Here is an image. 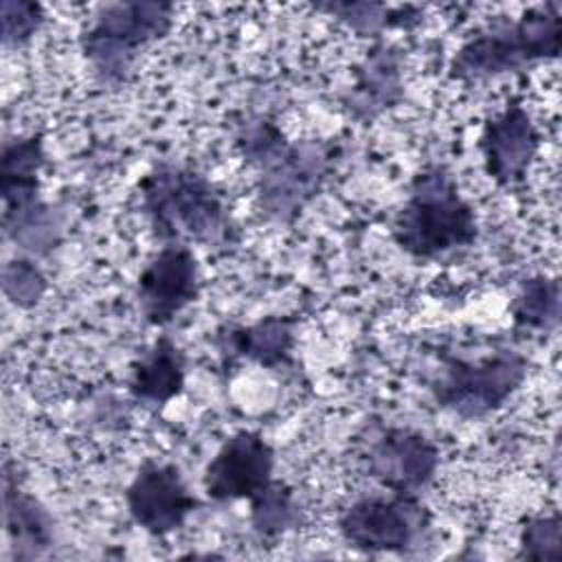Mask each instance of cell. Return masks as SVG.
<instances>
[{"label":"cell","mask_w":562,"mask_h":562,"mask_svg":"<svg viewBox=\"0 0 562 562\" xmlns=\"http://www.w3.org/2000/svg\"><path fill=\"white\" fill-rule=\"evenodd\" d=\"M235 147L257 173L259 215L274 224H292L301 215L340 156V147L329 140H290L266 114H252L237 125Z\"/></svg>","instance_id":"1"},{"label":"cell","mask_w":562,"mask_h":562,"mask_svg":"<svg viewBox=\"0 0 562 562\" xmlns=\"http://www.w3.org/2000/svg\"><path fill=\"white\" fill-rule=\"evenodd\" d=\"M138 195L140 211L160 244L222 246L231 239L235 226L222 191L189 165L154 162L138 180Z\"/></svg>","instance_id":"2"},{"label":"cell","mask_w":562,"mask_h":562,"mask_svg":"<svg viewBox=\"0 0 562 562\" xmlns=\"http://www.w3.org/2000/svg\"><path fill=\"white\" fill-rule=\"evenodd\" d=\"M562 50V7L540 2L518 18H501L472 31L448 64L450 79L483 83L555 61Z\"/></svg>","instance_id":"3"},{"label":"cell","mask_w":562,"mask_h":562,"mask_svg":"<svg viewBox=\"0 0 562 562\" xmlns=\"http://www.w3.org/2000/svg\"><path fill=\"white\" fill-rule=\"evenodd\" d=\"M391 237L417 261L441 259L476 241V213L448 167L428 165L413 176L404 204L393 217Z\"/></svg>","instance_id":"4"},{"label":"cell","mask_w":562,"mask_h":562,"mask_svg":"<svg viewBox=\"0 0 562 562\" xmlns=\"http://www.w3.org/2000/svg\"><path fill=\"white\" fill-rule=\"evenodd\" d=\"M46 165L44 134H18L0 147L2 235L29 257L48 255L64 235V213L40 191V171Z\"/></svg>","instance_id":"5"},{"label":"cell","mask_w":562,"mask_h":562,"mask_svg":"<svg viewBox=\"0 0 562 562\" xmlns=\"http://www.w3.org/2000/svg\"><path fill=\"white\" fill-rule=\"evenodd\" d=\"M176 7L165 0H123L99 4L79 35V48L92 77L103 88L125 86L140 55L162 42L176 22Z\"/></svg>","instance_id":"6"},{"label":"cell","mask_w":562,"mask_h":562,"mask_svg":"<svg viewBox=\"0 0 562 562\" xmlns=\"http://www.w3.org/2000/svg\"><path fill=\"white\" fill-rule=\"evenodd\" d=\"M529 360L516 349H496L481 358H446L430 384L439 408L465 422L485 419L503 408L525 384Z\"/></svg>","instance_id":"7"},{"label":"cell","mask_w":562,"mask_h":562,"mask_svg":"<svg viewBox=\"0 0 562 562\" xmlns=\"http://www.w3.org/2000/svg\"><path fill=\"white\" fill-rule=\"evenodd\" d=\"M336 525L345 544L360 553L408 555L428 542L432 516L422 496L386 492L351 501Z\"/></svg>","instance_id":"8"},{"label":"cell","mask_w":562,"mask_h":562,"mask_svg":"<svg viewBox=\"0 0 562 562\" xmlns=\"http://www.w3.org/2000/svg\"><path fill=\"white\" fill-rule=\"evenodd\" d=\"M200 263L184 241L162 244L136 279V305L151 327L169 325L200 296Z\"/></svg>","instance_id":"9"},{"label":"cell","mask_w":562,"mask_h":562,"mask_svg":"<svg viewBox=\"0 0 562 562\" xmlns=\"http://www.w3.org/2000/svg\"><path fill=\"white\" fill-rule=\"evenodd\" d=\"M123 498L132 522L154 538H165L182 529L187 518L200 507L180 468L156 459H145L138 465Z\"/></svg>","instance_id":"10"},{"label":"cell","mask_w":562,"mask_h":562,"mask_svg":"<svg viewBox=\"0 0 562 562\" xmlns=\"http://www.w3.org/2000/svg\"><path fill=\"white\" fill-rule=\"evenodd\" d=\"M439 448L415 428L386 426L369 441L364 463L371 479L395 494L422 496L439 470Z\"/></svg>","instance_id":"11"},{"label":"cell","mask_w":562,"mask_h":562,"mask_svg":"<svg viewBox=\"0 0 562 562\" xmlns=\"http://www.w3.org/2000/svg\"><path fill=\"white\" fill-rule=\"evenodd\" d=\"M277 452L259 430H237L204 468L202 487L213 503L255 498L274 479Z\"/></svg>","instance_id":"12"},{"label":"cell","mask_w":562,"mask_h":562,"mask_svg":"<svg viewBox=\"0 0 562 562\" xmlns=\"http://www.w3.org/2000/svg\"><path fill=\"white\" fill-rule=\"evenodd\" d=\"M542 134L520 99L512 97L498 112L483 121L479 151L487 178L501 189L525 182L538 158Z\"/></svg>","instance_id":"13"},{"label":"cell","mask_w":562,"mask_h":562,"mask_svg":"<svg viewBox=\"0 0 562 562\" xmlns=\"http://www.w3.org/2000/svg\"><path fill=\"white\" fill-rule=\"evenodd\" d=\"M404 99L402 50L386 42L373 40L364 59L353 70L351 86L342 92V110L358 123L369 125Z\"/></svg>","instance_id":"14"},{"label":"cell","mask_w":562,"mask_h":562,"mask_svg":"<svg viewBox=\"0 0 562 562\" xmlns=\"http://www.w3.org/2000/svg\"><path fill=\"white\" fill-rule=\"evenodd\" d=\"M2 522L7 536V558L35 560L46 555L57 540L55 518L37 496L22 487L18 461L2 459Z\"/></svg>","instance_id":"15"},{"label":"cell","mask_w":562,"mask_h":562,"mask_svg":"<svg viewBox=\"0 0 562 562\" xmlns=\"http://www.w3.org/2000/svg\"><path fill=\"white\" fill-rule=\"evenodd\" d=\"M187 356L169 334H160L130 364L127 391L134 402L160 411L184 391Z\"/></svg>","instance_id":"16"},{"label":"cell","mask_w":562,"mask_h":562,"mask_svg":"<svg viewBox=\"0 0 562 562\" xmlns=\"http://www.w3.org/2000/svg\"><path fill=\"white\" fill-rule=\"evenodd\" d=\"M296 321L288 316H266L250 325H222L215 331V347L224 360H250L266 369L290 364Z\"/></svg>","instance_id":"17"},{"label":"cell","mask_w":562,"mask_h":562,"mask_svg":"<svg viewBox=\"0 0 562 562\" xmlns=\"http://www.w3.org/2000/svg\"><path fill=\"white\" fill-rule=\"evenodd\" d=\"M560 279L533 274L520 281L516 296L509 303L514 329L551 334L560 323Z\"/></svg>","instance_id":"18"},{"label":"cell","mask_w":562,"mask_h":562,"mask_svg":"<svg viewBox=\"0 0 562 562\" xmlns=\"http://www.w3.org/2000/svg\"><path fill=\"white\" fill-rule=\"evenodd\" d=\"M314 9L331 15L347 29H351L360 37H373L380 40L386 29L395 26H413L419 22L417 15H411L415 7H389L384 2H349V0H336V2H318Z\"/></svg>","instance_id":"19"},{"label":"cell","mask_w":562,"mask_h":562,"mask_svg":"<svg viewBox=\"0 0 562 562\" xmlns=\"http://www.w3.org/2000/svg\"><path fill=\"white\" fill-rule=\"evenodd\" d=\"M248 503H250V514H248L250 529L263 540H272L288 531H294L303 522V509L296 501L294 490L279 479H272Z\"/></svg>","instance_id":"20"},{"label":"cell","mask_w":562,"mask_h":562,"mask_svg":"<svg viewBox=\"0 0 562 562\" xmlns=\"http://www.w3.org/2000/svg\"><path fill=\"white\" fill-rule=\"evenodd\" d=\"M516 560L558 562L562 558V520L560 514L527 516L518 531Z\"/></svg>","instance_id":"21"},{"label":"cell","mask_w":562,"mask_h":562,"mask_svg":"<svg viewBox=\"0 0 562 562\" xmlns=\"http://www.w3.org/2000/svg\"><path fill=\"white\" fill-rule=\"evenodd\" d=\"M46 290V274L33 257L18 255L2 266V294L11 305L20 310H31L40 305Z\"/></svg>","instance_id":"22"},{"label":"cell","mask_w":562,"mask_h":562,"mask_svg":"<svg viewBox=\"0 0 562 562\" xmlns=\"http://www.w3.org/2000/svg\"><path fill=\"white\" fill-rule=\"evenodd\" d=\"M44 7L33 0H2L0 4V42L4 50L26 46L44 26Z\"/></svg>","instance_id":"23"}]
</instances>
